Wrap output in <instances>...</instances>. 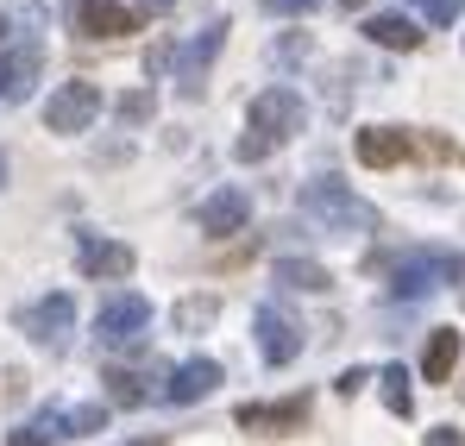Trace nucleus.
Wrapping results in <instances>:
<instances>
[{"instance_id": "nucleus-1", "label": "nucleus", "mask_w": 465, "mask_h": 446, "mask_svg": "<svg viewBox=\"0 0 465 446\" xmlns=\"http://www.w3.org/2000/svg\"><path fill=\"white\" fill-rule=\"evenodd\" d=\"M302 214L321 221L327 233H378V208L359 202L340 176H314V183H302Z\"/></svg>"}, {"instance_id": "nucleus-2", "label": "nucleus", "mask_w": 465, "mask_h": 446, "mask_svg": "<svg viewBox=\"0 0 465 446\" xmlns=\"http://www.w3.org/2000/svg\"><path fill=\"white\" fill-rule=\"evenodd\" d=\"M390 277V296L415 302V296H434L440 283H460L465 277V252H402L384 264Z\"/></svg>"}, {"instance_id": "nucleus-3", "label": "nucleus", "mask_w": 465, "mask_h": 446, "mask_svg": "<svg viewBox=\"0 0 465 446\" xmlns=\"http://www.w3.org/2000/svg\"><path fill=\"white\" fill-rule=\"evenodd\" d=\"M245 120H252V133H258V139L283 145V139H296V133L309 126V107H302V94H296V88H283V82H277V88L252 94Z\"/></svg>"}, {"instance_id": "nucleus-4", "label": "nucleus", "mask_w": 465, "mask_h": 446, "mask_svg": "<svg viewBox=\"0 0 465 446\" xmlns=\"http://www.w3.org/2000/svg\"><path fill=\"white\" fill-rule=\"evenodd\" d=\"M145 327H152V302L139 296V290H120V296L101 302V314H94V333H101V346H139L145 340Z\"/></svg>"}, {"instance_id": "nucleus-5", "label": "nucleus", "mask_w": 465, "mask_h": 446, "mask_svg": "<svg viewBox=\"0 0 465 446\" xmlns=\"http://www.w3.org/2000/svg\"><path fill=\"white\" fill-rule=\"evenodd\" d=\"M94 114H101V88L82 82V75L76 82H57L51 101H45V126H51V133H88Z\"/></svg>"}, {"instance_id": "nucleus-6", "label": "nucleus", "mask_w": 465, "mask_h": 446, "mask_svg": "<svg viewBox=\"0 0 465 446\" xmlns=\"http://www.w3.org/2000/svg\"><path fill=\"white\" fill-rule=\"evenodd\" d=\"M13 327L25 333V340H38V346H64L70 340V327H76V302L64 296H38V302H25L19 314H13Z\"/></svg>"}, {"instance_id": "nucleus-7", "label": "nucleus", "mask_w": 465, "mask_h": 446, "mask_svg": "<svg viewBox=\"0 0 465 446\" xmlns=\"http://www.w3.org/2000/svg\"><path fill=\"white\" fill-rule=\"evenodd\" d=\"M221 45H227V19H208V25L176 51V88H183L189 101L202 94V75H208V64L221 57Z\"/></svg>"}, {"instance_id": "nucleus-8", "label": "nucleus", "mask_w": 465, "mask_h": 446, "mask_svg": "<svg viewBox=\"0 0 465 446\" xmlns=\"http://www.w3.org/2000/svg\"><path fill=\"white\" fill-rule=\"evenodd\" d=\"M252 327H258V352H264V365H296V359H302V327H296L277 302H264V308L252 314Z\"/></svg>"}, {"instance_id": "nucleus-9", "label": "nucleus", "mask_w": 465, "mask_h": 446, "mask_svg": "<svg viewBox=\"0 0 465 446\" xmlns=\"http://www.w3.org/2000/svg\"><path fill=\"white\" fill-rule=\"evenodd\" d=\"M232 421L245 434H302L309 421V396H290V402H239Z\"/></svg>"}, {"instance_id": "nucleus-10", "label": "nucleus", "mask_w": 465, "mask_h": 446, "mask_svg": "<svg viewBox=\"0 0 465 446\" xmlns=\"http://www.w3.org/2000/svg\"><path fill=\"white\" fill-rule=\"evenodd\" d=\"M352 151H359L365 170H390V164H402V157H421V139H415L409 126H365V133L352 139Z\"/></svg>"}, {"instance_id": "nucleus-11", "label": "nucleus", "mask_w": 465, "mask_h": 446, "mask_svg": "<svg viewBox=\"0 0 465 446\" xmlns=\"http://www.w3.org/2000/svg\"><path fill=\"white\" fill-rule=\"evenodd\" d=\"M70 19H76L82 38H126V32L145 25V19H139L133 6H120V0H70Z\"/></svg>"}, {"instance_id": "nucleus-12", "label": "nucleus", "mask_w": 465, "mask_h": 446, "mask_svg": "<svg viewBox=\"0 0 465 446\" xmlns=\"http://www.w3.org/2000/svg\"><path fill=\"white\" fill-rule=\"evenodd\" d=\"M76 264H82V277H107V283H120V277H133V264H139V252L133 245H120V239H82V252H76Z\"/></svg>"}, {"instance_id": "nucleus-13", "label": "nucleus", "mask_w": 465, "mask_h": 446, "mask_svg": "<svg viewBox=\"0 0 465 446\" xmlns=\"http://www.w3.org/2000/svg\"><path fill=\"white\" fill-rule=\"evenodd\" d=\"M195 221H202L208 239H227V233H239V226L252 221V195H245V189H214V195L195 208Z\"/></svg>"}, {"instance_id": "nucleus-14", "label": "nucleus", "mask_w": 465, "mask_h": 446, "mask_svg": "<svg viewBox=\"0 0 465 446\" xmlns=\"http://www.w3.org/2000/svg\"><path fill=\"white\" fill-rule=\"evenodd\" d=\"M45 70V51H38V38H25V45H13L6 57H0V101H25L32 94V82Z\"/></svg>"}, {"instance_id": "nucleus-15", "label": "nucleus", "mask_w": 465, "mask_h": 446, "mask_svg": "<svg viewBox=\"0 0 465 446\" xmlns=\"http://www.w3.org/2000/svg\"><path fill=\"white\" fill-rule=\"evenodd\" d=\"M214 383H221V365H214V359H183V365L170 372V383H163V396H170V402H202Z\"/></svg>"}, {"instance_id": "nucleus-16", "label": "nucleus", "mask_w": 465, "mask_h": 446, "mask_svg": "<svg viewBox=\"0 0 465 446\" xmlns=\"http://www.w3.org/2000/svg\"><path fill=\"white\" fill-rule=\"evenodd\" d=\"M365 38L384 45V51H415V45H421V25H415L409 13H371V19H365Z\"/></svg>"}, {"instance_id": "nucleus-17", "label": "nucleus", "mask_w": 465, "mask_h": 446, "mask_svg": "<svg viewBox=\"0 0 465 446\" xmlns=\"http://www.w3.org/2000/svg\"><path fill=\"white\" fill-rule=\"evenodd\" d=\"M271 277H277L283 290H302V296H327V290H333V271L314 264V258H277Z\"/></svg>"}, {"instance_id": "nucleus-18", "label": "nucleus", "mask_w": 465, "mask_h": 446, "mask_svg": "<svg viewBox=\"0 0 465 446\" xmlns=\"http://www.w3.org/2000/svg\"><path fill=\"white\" fill-rule=\"evenodd\" d=\"M453 365H460V333H453V327H434V333H428V352H421V377H428V383H447Z\"/></svg>"}, {"instance_id": "nucleus-19", "label": "nucleus", "mask_w": 465, "mask_h": 446, "mask_svg": "<svg viewBox=\"0 0 465 446\" xmlns=\"http://www.w3.org/2000/svg\"><path fill=\"white\" fill-rule=\"evenodd\" d=\"M57 434H70V421H64L57 409H45V415H32L25 428H13V434H6V446H51Z\"/></svg>"}, {"instance_id": "nucleus-20", "label": "nucleus", "mask_w": 465, "mask_h": 446, "mask_svg": "<svg viewBox=\"0 0 465 446\" xmlns=\"http://www.w3.org/2000/svg\"><path fill=\"white\" fill-rule=\"evenodd\" d=\"M214 314H221V296H183L176 302V333H202V327H214Z\"/></svg>"}, {"instance_id": "nucleus-21", "label": "nucleus", "mask_w": 465, "mask_h": 446, "mask_svg": "<svg viewBox=\"0 0 465 446\" xmlns=\"http://www.w3.org/2000/svg\"><path fill=\"white\" fill-rule=\"evenodd\" d=\"M101 383H107V396H114L120 409H139V402L152 396V390H145V377L126 372V365H107V372H101Z\"/></svg>"}, {"instance_id": "nucleus-22", "label": "nucleus", "mask_w": 465, "mask_h": 446, "mask_svg": "<svg viewBox=\"0 0 465 446\" xmlns=\"http://www.w3.org/2000/svg\"><path fill=\"white\" fill-rule=\"evenodd\" d=\"M378 390H384L390 415H402V421L415 415V396H409V372H402V365H384V372H378Z\"/></svg>"}, {"instance_id": "nucleus-23", "label": "nucleus", "mask_w": 465, "mask_h": 446, "mask_svg": "<svg viewBox=\"0 0 465 446\" xmlns=\"http://www.w3.org/2000/svg\"><path fill=\"white\" fill-rule=\"evenodd\" d=\"M114 114H120L126 126H145V120H152V114H157L152 88H133V94H120V101H114Z\"/></svg>"}, {"instance_id": "nucleus-24", "label": "nucleus", "mask_w": 465, "mask_h": 446, "mask_svg": "<svg viewBox=\"0 0 465 446\" xmlns=\"http://www.w3.org/2000/svg\"><path fill=\"white\" fill-rule=\"evenodd\" d=\"M64 421H70V434H101V428H107V402H82Z\"/></svg>"}, {"instance_id": "nucleus-25", "label": "nucleus", "mask_w": 465, "mask_h": 446, "mask_svg": "<svg viewBox=\"0 0 465 446\" xmlns=\"http://www.w3.org/2000/svg\"><path fill=\"white\" fill-rule=\"evenodd\" d=\"M409 6H415L428 25H453V19L465 13V0H409Z\"/></svg>"}, {"instance_id": "nucleus-26", "label": "nucleus", "mask_w": 465, "mask_h": 446, "mask_svg": "<svg viewBox=\"0 0 465 446\" xmlns=\"http://www.w3.org/2000/svg\"><path fill=\"white\" fill-rule=\"evenodd\" d=\"M239 164H258V157H264V151H271V139H258V133H245V139H239Z\"/></svg>"}, {"instance_id": "nucleus-27", "label": "nucleus", "mask_w": 465, "mask_h": 446, "mask_svg": "<svg viewBox=\"0 0 465 446\" xmlns=\"http://www.w3.org/2000/svg\"><path fill=\"white\" fill-rule=\"evenodd\" d=\"M25 396V372H0V402H19Z\"/></svg>"}, {"instance_id": "nucleus-28", "label": "nucleus", "mask_w": 465, "mask_h": 446, "mask_svg": "<svg viewBox=\"0 0 465 446\" xmlns=\"http://www.w3.org/2000/svg\"><path fill=\"white\" fill-rule=\"evenodd\" d=\"M365 383H371V372H359V365H352V372H340V383H333V390H340V396H359Z\"/></svg>"}, {"instance_id": "nucleus-29", "label": "nucleus", "mask_w": 465, "mask_h": 446, "mask_svg": "<svg viewBox=\"0 0 465 446\" xmlns=\"http://www.w3.org/2000/svg\"><path fill=\"white\" fill-rule=\"evenodd\" d=\"M277 57H283V64H296V57H309V38H283V45H277Z\"/></svg>"}, {"instance_id": "nucleus-30", "label": "nucleus", "mask_w": 465, "mask_h": 446, "mask_svg": "<svg viewBox=\"0 0 465 446\" xmlns=\"http://www.w3.org/2000/svg\"><path fill=\"white\" fill-rule=\"evenodd\" d=\"M428 446H465L460 428H428Z\"/></svg>"}, {"instance_id": "nucleus-31", "label": "nucleus", "mask_w": 465, "mask_h": 446, "mask_svg": "<svg viewBox=\"0 0 465 446\" xmlns=\"http://www.w3.org/2000/svg\"><path fill=\"white\" fill-rule=\"evenodd\" d=\"M264 6H271V13H314L321 0H264Z\"/></svg>"}, {"instance_id": "nucleus-32", "label": "nucleus", "mask_w": 465, "mask_h": 446, "mask_svg": "<svg viewBox=\"0 0 465 446\" xmlns=\"http://www.w3.org/2000/svg\"><path fill=\"white\" fill-rule=\"evenodd\" d=\"M120 446H163V434H139V441H120Z\"/></svg>"}, {"instance_id": "nucleus-33", "label": "nucleus", "mask_w": 465, "mask_h": 446, "mask_svg": "<svg viewBox=\"0 0 465 446\" xmlns=\"http://www.w3.org/2000/svg\"><path fill=\"white\" fill-rule=\"evenodd\" d=\"M0 183H6V151H0Z\"/></svg>"}, {"instance_id": "nucleus-34", "label": "nucleus", "mask_w": 465, "mask_h": 446, "mask_svg": "<svg viewBox=\"0 0 465 446\" xmlns=\"http://www.w3.org/2000/svg\"><path fill=\"white\" fill-rule=\"evenodd\" d=\"M340 6H365V0H340Z\"/></svg>"}, {"instance_id": "nucleus-35", "label": "nucleus", "mask_w": 465, "mask_h": 446, "mask_svg": "<svg viewBox=\"0 0 465 446\" xmlns=\"http://www.w3.org/2000/svg\"><path fill=\"white\" fill-rule=\"evenodd\" d=\"M145 6H170V0H145Z\"/></svg>"}, {"instance_id": "nucleus-36", "label": "nucleus", "mask_w": 465, "mask_h": 446, "mask_svg": "<svg viewBox=\"0 0 465 446\" xmlns=\"http://www.w3.org/2000/svg\"><path fill=\"white\" fill-rule=\"evenodd\" d=\"M0 32H6V19H0Z\"/></svg>"}]
</instances>
